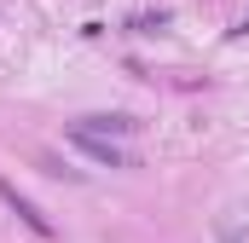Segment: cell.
<instances>
[{"label":"cell","mask_w":249,"mask_h":243,"mask_svg":"<svg viewBox=\"0 0 249 243\" xmlns=\"http://www.w3.org/2000/svg\"><path fill=\"white\" fill-rule=\"evenodd\" d=\"M0 197H6V203H12V208H18V214H23V220L35 226V232H47V220H41V214H35V208H29V203H23V197L12 191V185H0Z\"/></svg>","instance_id":"6da1fadb"}]
</instances>
